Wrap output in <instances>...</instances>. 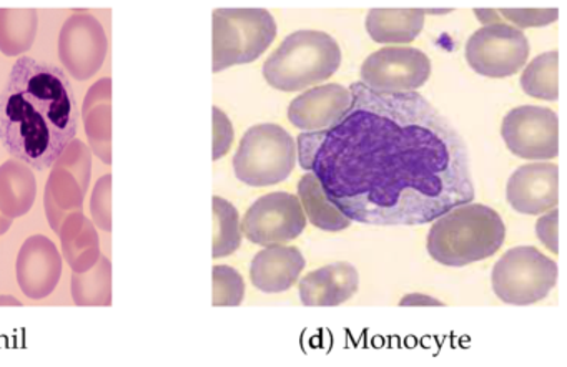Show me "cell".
Here are the masks:
<instances>
[{"mask_svg":"<svg viewBox=\"0 0 567 367\" xmlns=\"http://www.w3.org/2000/svg\"><path fill=\"white\" fill-rule=\"evenodd\" d=\"M350 91L343 118L300 134L297 154L351 221L416 227L474 200L466 145L423 95L380 94L361 82Z\"/></svg>","mask_w":567,"mask_h":367,"instance_id":"obj_1","label":"cell"},{"mask_svg":"<svg viewBox=\"0 0 567 367\" xmlns=\"http://www.w3.org/2000/svg\"><path fill=\"white\" fill-rule=\"evenodd\" d=\"M78 101L68 75L21 57L0 92V141L14 160L48 170L74 140Z\"/></svg>","mask_w":567,"mask_h":367,"instance_id":"obj_2","label":"cell"},{"mask_svg":"<svg viewBox=\"0 0 567 367\" xmlns=\"http://www.w3.org/2000/svg\"><path fill=\"white\" fill-rule=\"evenodd\" d=\"M504 238L506 224L493 208L457 205L433 221L427 233V253L444 266H467L496 254Z\"/></svg>","mask_w":567,"mask_h":367,"instance_id":"obj_3","label":"cell"},{"mask_svg":"<svg viewBox=\"0 0 567 367\" xmlns=\"http://www.w3.org/2000/svg\"><path fill=\"white\" fill-rule=\"evenodd\" d=\"M341 65V49L331 35L300 31L288 35L267 59L264 77L280 92H301L328 81Z\"/></svg>","mask_w":567,"mask_h":367,"instance_id":"obj_4","label":"cell"},{"mask_svg":"<svg viewBox=\"0 0 567 367\" xmlns=\"http://www.w3.org/2000/svg\"><path fill=\"white\" fill-rule=\"evenodd\" d=\"M277 22L265 9H217L214 12V72L251 64L277 38Z\"/></svg>","mask_w":567,"mask_h":367,"instance_id":"obj_5","label":"cell"},{"mask_svg":"<svg viewBox=\"0 0 567 367\" xmlns=\"http://www.w3.org/2000/svg\"><path fill=\"white\" fill-rule=\"evenodd\" d=\"M297 164V144L280 125L248 128L234 158L235 177L248 187H274L290 177Z\"/></svg>","mask_w":567,"mask_h":367,"instance_id":"obj_6","label":"cell"},{"mask_svg":"<svg viewBox=\"0 0 567 367\" xmlns=\"http://www.w3.org/2000/svg\"><path fill=\"white\" fill-rule=\"evenodd\" d=\"M556 261L534 247L506 251L493 268L494 294L503 303L527 306L544 300L557 283Z\"/></svg>","mask_w":567,"mask_h":367,"instance_id":"obj_7","label":"cell"},{"mask_svg":"<svg viewBox=\"0 0 567 367\" xmlns=\"http://www.w3.org/2000/svg\"><path fill=\"white\" fill-rule=\"evenodd\" d=\"M529 41L519 29L497 22L484 25L466 44V61L476 74L506 78L517 74L529 57Z\"/></svg>","mask_w":567,"mask_h":367,"instance_id":"obj_8","label":"cell"},{"mask_svg":"<svg viewBox=\"0 0 567 367\" xmlns=\"http://www.w3.org/2000/svg\"><path fill=\"white\" fill-rule=\"evenodd\" d=\"M54 165L45 188V210L52 230L59 234L65 217L84 207L91 178V154L82 141L72 140Z\"/></svg>","mask_w":567,"mask_h":367,"instance_id":"obj_9","label":"cell"},{"mask_svg":"<svg viewBox=\"0 0 567 367\" xmlns=\"http://www.w3.org/2000/svg\"><path fill=\"white\" fill-rule=\"evenodd\" d=\"M430 75V59L414 48H384L361 65V84L380 94L417 91L426 84Z\"/></svg>","mask_w":567,"mask_h":367,"instance_id":"obj_10","label":"cell"},{"mask_svg":"<svg viewBox=\"0 0 567 367\" xmlns=\"http://www.w3.org/2000/svg\"><path fill=\"white\" fill-rule=\"evenodd\" d=\"M240 224L251 243L267 248L287 244L300 237L307 228V217L298 197L275 191L258 198Z\"/></svg>","mask_w":567,"mask_h":367,"instance_id":"obj_11","label":"cell"},{"mask_svg":"<svg viewBox=\"0 0 567 367\" xmlns=\"http://www.w3.org/2000/svg\"><path fill=\"white\" fill-rule=\"evenodd\" d=\"M511 154L524 160H550L559 155V117L536 105L513 108L501 127Z\"/></svg>","mask_w":567,"mask_h":367,"instance_id":"obj_12","label":"cell"},{"mask_svg":"<svg viewBox=\"0 0 567 367\" xmlns=\"http://www.w3.org/2000/svg\"><path fill=\"white\" fill-rule=\"evenodd\" d=\"M107 55V38L97 19L75 14L65 22L59 38V57L69 74L89 81L101 71Z\"/></svg>","mask_w":567,"mask_h":367,"instance_id":"obj_13","label":"cell"},{"mask_svg":"<svg viewBox=\"0 0 567 367\" xmlns=\"http://www.w3.org/2000/svg\"><path fill=\"white\" fill-rule=\"evenodd\" d=\"M511 208L520 214H543L559 203V167L529 164L511 175L506 188Z\"/></svg>","mask_w":567,"mask_h":367,"instance_id":"obj_14","label":"cell"},{"mask_svg":"<svg viewBox=\"0 0 567 367\" xmlns=\"http://www.w3.org/2000/svg\"><path fill=\"white\" fill-rule=\"evenodd\" d=\"M353 102V92L343 85L328 84L298 95L288 107V120L301 134L333 127Z\"/></svg>","mask_w":567,"mask_h":367,"instance_id":"obj_15","label":"cell"},{"mask_svg":"<svg viewBox=\"0 0 567 367\" xmlns=\"http://www.w3.org/2000/svg\"><path fill=\"white\" fill-rule=\"evenodd\" d=\"M62 260L49 238L38 234L29 238L18 258V283L25 296L42 300L58 286Z\"/></svg>","mask_w":567,"mask_h":367,"instance_id":"obj_16","label":"cell"},{"mask_svg":"<svg viewBox=\"0 0 567 367\" xmlns=\"http://www.w3.org/2000/svg\"><path fill=\"white\" fill-rule=\"evenodd\" d=\"M307 266L297 247L274 244L255 254L250 266L251 283L261 293H285L290 290Z\"/></svg>","mask_w":567,"mask_h":367,"instance_id":"obj_17","label":"cell"},{"mask_svg":"<svg viewBox=\"0 0 567 367\" xmlns=\"http://www.w3.org/2000/svg\"><path fill=\"white\" fill-rule=\"evenodd\" d=\"M360 274L350 263H333L311 271L300 283V301L308 307L340 306L357 294Z\"/></svg>","mask_w":567,"mask_h":367,"instance_id":"obj_18","label":"cell"},{"mask_svg":"<svg viewBox=\"0 0 567 367\" xmlns=\"http://www.w3.org/2000/svg\"><path fill=\"white\" fill-rule=\"evenodd\" d=\"M111 91V78H102L92 85L84 102L85 132L92 150L105 165L112 164Z\"/></svg>","mask_w":567,"mask_h":367,"instance_id":"obj_19","label":"cell"},{"mask_svg":"<svg viewBox=\"0 0 567 367\" xmlns=\"http://www.w3.org/2000/svg\"><path fill=\"white\" fill-rule=\"evenodd\" d=\"M424 9H373L367 32L377 44H410L424 28Z\"/></svg>","mask_w":567,"mask_h":367,"instance_id":"obj_20","label":"cell"},{"mask_svg":"<svg viewBox=\"0 0 567 367\" xmlns=\"http://www.w3.org/2000/svg\"><path fill=\"white\" fill-rule=\"evenodd\" d=\"M35 177L31 167L11 160L0 167V213L19 218L29 213L35 200Z\"/></svg>","mask_w":567,"mask_h":367,"instance_id":"obj_21","label":"cell"},{"mask_svg":"<svg viewBox=\"0 0 567 367\" xmlns=\"http://www.w3.org/2000/svg\"><path fill=\"white\" fill-rule=\"evenodd\" d=\"M62 227L64 230L59 231V234L62 238L65 260L69 261L75 273L91 270L95 261L101 258V247H99V237L94 224L81 211H78V213L65 218Z\"/></svg>","mask_w":567,"mask_h":367,"instance_id":"obj_22","label":"cell"},{"mask_svg":"<svg viewBox=\"0 0 567 367\" xmlns=\"http://www.w3.org/2000/svg\"><path fill=\"white\" fill-rule=\"evenodd\" d=\"M298 200L303 208L305 217L320 230L341 231L351 224L350 218L337 205L331 203L320 181L310 171L303 175L298 184Z\"/></svg>","mask_w":567,"mask_h":367,"instance_id":"obj_23","label":"cell"},{"mask_svg":"<svg viewBox=\"0 0 567 367\" xmlns=\"http://www.w3.org/2000/svg\"><path fill=\"white\" fill-rule=\"evenodd\" d=\"M38 32V12L21 9H0V52L16 57L29 51Z\"/></svg>","mask_w":567,"mask_h":367,"instance_id":"obj_24","label":"cell"},{"mask_svg":"<svg viewBox=\"0 0 567 367\" xmlns=\"http://www.w3.org/2000/svg\"><path fill=\"white\" fill-rule=\"evenodd\" d=\"M520 87L537 101L556 102L559 98V52L537 55L520 75Z\"/></svg>","mask_w":567,"mask_h":367,"instance_id":"obj_25","label":"cell"},{"mask_svg":"<svg viewBox=\"0 0 567 367\" xmlns=\"http://www.w3.org/2000/svg\"><path fill=\"white\" fill-rule=\"evenodd\" d=\"M112 264L107 258H99V263L84 273L72 276V296L78 306H111Z\"/></svg>","mask_w":567,"mask_h":367,"instance_id":"obj_26","label":"cell"},{"mask_svg":"<svg viewBox=\"0 0 567 367\" xmlns=\"http://www.w3.org/2000/svg\"><path fill=\"white\" fill-rule=\"evenodd\" d=\"M241 244V224L237 208L225 200L214 197V251L212 256H230Z\"/></svg>","mask_w":567,"mask_h":367,"instance_id":"obj_27","label":"cell"},{"mask_svg":"<svg viewBox=\"0 0 567 367\" xmlns=\"http://www.w3.org/2000/svg\"><path fill=\"white\" fill-rule=\"evenodd\" d=\"M474 14H476L477 21L483 22L484 25L497 24L499 19H504V21L517 25L519 31L520 29L546 28L559 18L557 9H499V11L476 9Z\"/></svg>","mask_w":567,"mask_h":367,"instance_id":"obj_28","label":"cell"},{"mask_svg":"<svg viewBox=\"0 0 567 367\" xmlns=\"http://www.w3.org/2000/svg\"><path fill=\"white\" fill-rule=\"evenodd\" d=\"M245 297V281L230 266H214V306H240Z\"/></svg>","mask_w":567,"mask_h":367,"instance_id":"obj_29","label":"cell"},{"mask_svg":"<svg viewBox=\"0 0 567 367\" xmlns=\"http://www.w3.org/2000/svg\"><path fill=\"white\" fill-rule=\"evenodd\" d=\"M111 193H112V177L105 175L95 185L94 195H92L91 211L94 217L95 224L101 230L112 231V214H111Z\"/></svg>","mask_w":567,"mask_h":367,"instance_id":"obj_30","label":"cell"},{"mask_svg":"<svg viewBox=\"0 0 567 367\" xmlns=\"http://www.w3.org/2000/svg\"><path fill=\"white\" fill-rule=\"evenodd\" d=\"M234 144V125L220 108L214 107V160H220Z\"/></svg>","mask_w":567,"mask_h":367,"instance_id":"obj_31","label":"cell"},{"mask_svg":"<svg viewBox=\"0 0 567 367\" xmlns=\"http://www.w3.org/2000/svg\"><path fill=\"white\" fill-rule=\"evenodd\" d=\"M536 233L547 250L553 251L554 254L559 253V210L557 208L549 210V213L537 220Z\"/></svg>","mask_w":567,"mask_h":367,"instance_id":"obj_32","label":"cell"},{"mask_svg":"<svg viewBox=\"0 0 567 367\" xmlns=\"http://www.w3.org/2000/svg\"><path fill=\"white\" fill-rule=\"evenodd\" d=\"M400 306H444L441 301L434 300V297L423 296V294H411V296L403 297Z\"/></svg>","mask_w":567,"mask_h":367,"instance_id":"obj_33","label":"cell"},{"mask_svg":"<svg viewBox=\"0 0 567 367\" xmlns=\"http://www.w3.org/2000/svg\"><path fill=\"white\" fill-rule=\"evenodd\" d=\"M12 218L4 217V214L0 213V234H4L6 231L11 228Z\"/></svg>","mask_w":567,"mask_h":367,"instance_id":"obj_34","label":"cell"},{"mask_svg":"<svg viewBox=\"0 0 567 367\" xmlns=\"http://www.w3.org/2000/svg\"><path fill=\"white\" fill-rule=\"evenodd\" d=\"M0 303H4V306H22L21 301L16 300V297L2 296Z\"/></svg>","mask_w":567,"mask_h":367,"instance_id":"obj_35","label":"cell"}]
</instances>
